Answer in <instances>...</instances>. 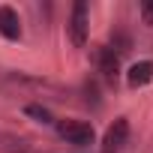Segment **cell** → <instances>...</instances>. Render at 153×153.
I'll list each match as a JSON object with an SVG mask.
<instances>
[{
  "label": "cell",
  "instance_id": "cell-5",
  "mask_svg": "<svg viewBox=\"0 0 153 153\" xmlns=\"http://www.w3.org/2000/svg\"><path fill=\"white\" fill-rule=\"evenodd\" d=\"M126 81L129 87H144L153 81V63L150 60H141V63H132L129 72H126Z\"/></svg>",
  "mask_w": 153,
  "mask_h": 153
},
{
  "label": "cell",
  "instance_id": "cell-1",
  "mask_svg": "<svg viewBox=\"0 0 153 153\" xmlns=\"http://www.w3.org/2000/svg\"><path fill=\"white\" fill-rule=\"evenodd\" d=\"M87 27H90V9H87L84 0H78V3L72 6V15H69V39H72L75 48H84Z\"/></svg>",
  "mask_w": 153,
  "mask_h": 153
},
{
  "label": "cell",
  "instance_id": "cell-6",
  "mask_svg": "<svg viewBox=\"0 0 153 153\" xmlns=\"http://www.w3.org/2000/svg\"><path fill=\"white\" fill-rule=\"evenodd\" d=\"M99 66H102V72L108 75V78L117 75V54H114V48H102L99 51Z\"/></svg>",
  "mask_w": 153,
  "mask_h": 153
},
{
  "label": "cell",
  "instance_id": "cell-2",
  "mask_svg": "<svg viewBox=\"0 0 153 153\" xmlns=\"http://www.w3.org/2000/svg\"><path fill=\"white\" fill-rule=\"evenodd\" d=\"M57 132H60V138H66L69 144H78V147L93 144V138H96L93 126L84 123V120H60L57 123Z\"/></svg>",
  "mask_w": 153,
  "mask_h": 153
},
{
  "label": "cell",
  "instance_id": "cell-8",
  "mask_svg": "<svg viewBox=\"0 0 153 153\" xmlns=\"http://www.w3.org/2000/svg\"><path fill=\"white\" fill-rule=\"evenodd\" d=\"M141 15H144L147 24H153V3H144V6H141Z\"/></svg>",
  "mask_w": 153,
  "mask_h": 153
},
{
  "label": "cell",
  "instance_id": "cell-4",
  "mask_svg": "<svg viewBox=\"0 0 153 153\" xmlns=\"http://www.w3.org/2000/svg\"><path fill=\"white\" fill-rule=\"evenodd\" d=\"M0 36L9 42L21 39V18L12 6H0Z\"/></svg>",
  "mask_w": 153,
  "mask_h": 153
},
{
  "label": "cell",
  "instance_id": "cell-7",
  "mask_svg": "<svg viewBox=\"0 0 153 153\" xmlns=\"http://www.w3.org/2000/svg\"><path fill=\"white\" fill-rule=\"evenodd\" d=\"M24 111H27L30 117H36L39 123H54V120H51V111H48L45 105H27Z\"/></svg>",
  "mask_w": 153,
  "mask_h": 153
},
{
  "label": "cell",
  "instance_id": "cell-3",
  "mask_svg": "<svg viewBox=\"0 0 153 153\" xmlns=\"http://www.w3.org/2000/svg\"><path fill=\"white\" fill-rule=\"evenodd\" d=\"M126 135H129V120L126 117H117L108 126L105 138H102V153H120L123 144H126Z\"/></svg>",
  "mask_w": 153,
  "mask_h": 153
}]
</instances>
